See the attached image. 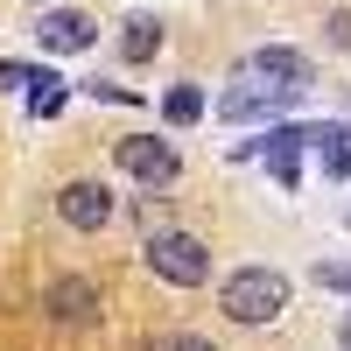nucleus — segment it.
I'll use <instances>...</instances> for the list:
<instances>
[{
	"mask_svg": "<svg viewBox=\"0 0 351 351\" xmlns=\"http://www.w3.org/2000/svg\"><path fill=\"white\" fill-rule=\"evenodd\" d=\"M218 309L232 316V324H274V316L288 309V274H274V267H239V274H225V288H218Z\"/></svg>",
	"mask_w": 351,
	"mask_h": 351,
	"instance_id": "nucleus-1",
	"label": "nucleus"
},
{
	"mask_svg": "<svg viewBox=\"0 0 351 351\" xmlns=\"http://www.w3.org/2000/svg\"><path fill=\"white\" fill-rule=\"evenodd\" d=\"M148 267L176 288H204L211 281V253H204V239H190V232H155L148 239Z\"/></svg>",
	"mask_w": 351,
	"mask_h": 351,
	"instance_id": "nucleus-2",
	"label": "nucleus"
},
{
	"mask_svg": "<svg viewBox=\"0 0 351 351\" xmlns=\"http://www.w3.org/2000/svg\"><path fill=\"white\" fill-rule=\"evenodd\" d=\"M112 162H120L134 183H148V190H169L176 169H183V162H176V148H169V141H155V134H120V141H112Z\"/></svg>",
	"mask_w": 351,
	"mask_h": 351,
	"instance_id": "nucleus-3",
	"label": "nucleus"
},
{
	"mask_svg": "<svg viewBox=\"0 0 351 351\" xmlns=\"http://www.w3.org/2000/svg\"><path fill=\"white\" fill-rule=\"evenodd\" d=\"M56 218H64L71 232H99V225L112 218V190H106V183H92V176H77V183L56 190Z\"/></svg>",
	"mask_w": 351,
	"mask_h": 351,
	"instance_id": "nucleus-4",
	"label": "nucleus"
},
{
	"mask_svg": "<svg viewBox=\"0 0 351 351\" xmlns=\"http://www.w3.org/2000/svg\"><path fill=\"white\" fill-rule=\"evenodd\" d=\"M36 43L56 49V56H77V49H92V43H99V21H92V14H77V8H43Z\"/></svg>",
	"mask_w": 351,
	"mask_h": 351,
	"instance_id": "nucleus-5",
	"label": "nucleus"
},
{
	"mask_svg": "<svg viewBox=\"0 0 351 351\" xmlns=\"http://www.w3.org/2000/svg\"><path fill=\"white\" fill-rule=\"evenodd\" d=\"M49 316H56V324H71V330L99 324V281H84V274L49 281Z\"/></svg>",
	"mask_w": 351,
	"mask_h": 351,
	"instance_id": "nucleus-6",
	"label": "nucleus"
},
{
	"mask_svg": "<svg viewBox=\"0 0 351 351\" xmlns=\"http://www.w3.org/2000/svg\"><path fill=\"white\" fill-rule=\"evenodd\" d=\"M302 92H288V84H267V77H260V84H239V92H225L218 99V112H225V120H267V112H281V106H295Z\"/></svg>",
	"mask_w": 351,
	"mask_h": 351,
	"instance_id": "nucleus-7",
	"label": "nucleus"
},
{
	"mask_svg": "<svg viewBox=\"0 0 351 351\" xmlns=\"http://www.w3.org/2000/svg\"><path fill=\"white\" fill-rule=\"evenodd\" d=\"M246 71H253V77H267V84H288V92H302V84H309V56L274 43V49H253V56H246Z\"/></svg>",
	"mask_w": 351,
	"mask_h": 351,
	"instance_id": "nucleus-8",
	"label": "nucleus"
},
{
	"mask_svg": "<svg viewBox=\"0 0 351 351\" xmlns=\"http://www.w3.org/2000/svg\"><path fill=\"white\" fill-rule=\"evenodd\" d=\"M302 141H309V127H274V134H267V176H274L281 190H295V176H302V169H295V148H302Z\"/></svg>",
	"mask_w": 351,
	"mask_h": 351,
	"instance_id": "nucleus-9",
	"label": "nucleus"
},
{
	"mask_svg": "<svg viewBox=\"0 0 351 351\" xmlns=\"http://www.w3.org/2000/svg\"><path fill=\"white\" fill-rule=\"evenodd\" d=\"M120 49H127V64H148V56L162 49V21H148V14H141V21H127Z\"/></svg>",
	"mask_w": 351,
	"mask_h": 351,
	"instance_id": "nucleus-10",
	"label": "nucleus"
},
{
	"mask_svg": "<svg viewBox=\"0 0 351 351\" xmlns=\"http://www.w3.org/2000/svg\"><path fill=\"white\" fill-rule=\"evenodd\" d=\"M162 120L169 127H197L204 120V92H197V84H176V92L162 99Z\"/></svg>",
	"mask_w": 351,
	"mask_h": 351,
	"instance_id": "nucleus-11",
	"label": "nucleus"
},
{
	"mask_svg": "<svg viewBox=\"0 0 351 351\" xmlns=\"http://www.w3.org/2000/svg\"><path fill=\"white\" fill-rule=\"evenodd\" d=\"M28 106H36V120H56V112H64V84H56V77H43V92L28 99Z\"/></svg>",
	"mask_w": 351,
	"mask_h": 351,
	"instance_id": "nucleus-12",
	"label": "nucleus"
},
{
	"mask_svg": "<svg viewBox=\"0 0 351 351\" xmlns=\"http://www.w3.org/2000/svg\"><path fill=\"white\" fill-rule=\"evenodd\" d=\"M155 351H211V337H197V330H162Z\"/></svg>",
	"mask_w": 351,
	"mask_h": 351,
	"instance_id": "nucleus-13",
	"label": "nucleus"
},
{
	"mask_svg": "<svg viewBox=\"0 0 351 351\" xmlns=\"http://www.w3.org/2000/svg\"><path fill=\"white\" fill-rule=\"evenodd\" d=\"M316 281L337 288V295H351V267H316Z\"/></svg>",
	"mask_w": 351,
	"mask_h": 351,
	"instance_id": "nucleus-14",
	"label": "nucleus"
},
{
	"mask_svg": "<svg viewBox=\"0 0 351 351\" xmlns=\"http://www.w3.org/2000/svg\"><path fill=\"white\" fill-rule=\"evenodd\" d=\"M330 43H337V49H351V14H337V21H330Z\"/></svg>",
	"mask_w": 351,
	"mask_h": 351,
	"instance_id": "nucleus-15",
	"label": "nucleus"
},
{
	"mask_svg": "<svg viewBox=\"0 0 351 351\" xmlns=\"http://www.w3.org/2000/svg\"><path fill=\"white\" fill-rule=\"evenodd\" d=\"M344 351H351V324H344Z\"/></svg>",
	"mask_w": 351,
	"mask_h": 351,
	"instance_id": "nucleus-16",
	"label": "nucleus"
}]
</instances>
